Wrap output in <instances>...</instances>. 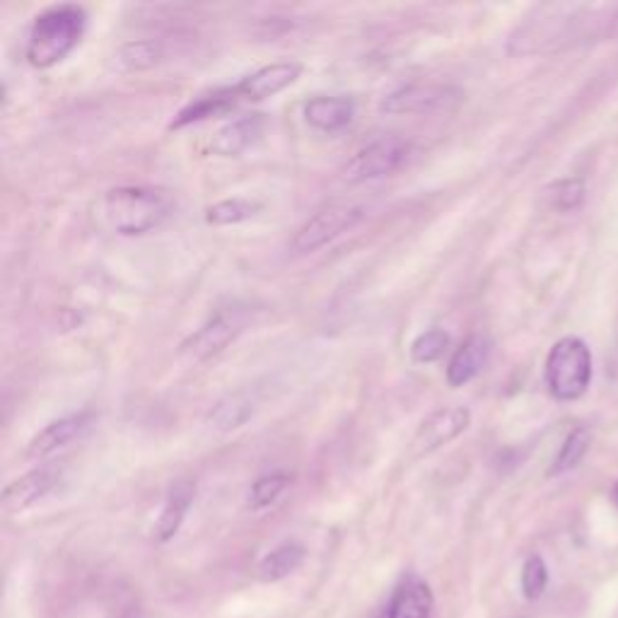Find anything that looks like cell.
<instances>
[{
  "mask_svg": "<svg viewBox=\"0 0 618 618\" xmlns=\"http://www.w3.org/2000/svg\"><path fill=\"white\" fill-rule=\"evenodd\" d=\"M462 102V92L452 85L440 83H408L396 87L382 99V112L387 114H435L450 112Z\"/></svg>",
  "mask_w": 618,
  "mask_h": 618,
  "instance_id": "52a82bcc",
  "label": "cell"
},
{
  "mask_svg": "<svg viewBox=\"0 0 618 618\" xmlns=\"http://www.w3.org/2000/svg\"><path fill=\"white\" fill-rule=\"evenodd\" d=\"M355 116V102L351 97H312L305 104V119L309 126L324 133H338L351 126Z\"/></svg>",
  "mask_w": 618,
  "mask_h": 618,
  "instance_id": "5bb4252c",
  "label": "cell"
},
{
  "mask_svg": "<svg viewBox=\"0 0 618 618\" xmlns=\"http://www.w3.org/2000/svg\"><path fill=\"white\" fill-rule=\"evenodd\" d=\"M592 380V355L585 341L568 336L551 348L546 358L548 392L558 401H575L587 392Z\"/></svg>",
  "mask_w": 618,
  "mask_h": 618,
  "instance_id": "3957f363",
  "label": "cell"
},
{
  "mask_svg": "<svg viewBox=\"0 0 618 618\" xmlns=\"http://www.w3.org/2000/svg\"><path fill=\"white\" fill-rule=\"evenodd\" d=\"M174 213V196L153 186H119L104 196V218L124 237L148 235Z\"/></svg>",
  "mask_w": 618,
  "mask_h": 618,
  "instance_id": "6da1fadb",
  "label": "cell"
},
{
  "mask_svg": "<svg viewBox=\"0 0 618 618\" xmlns=\"http://www.w3.org/2000/svg\"><path fill=\"white\" fill-rule=\"evenodd\" d=\"M433 616V592L418 577H406L396 587L392 604H389V618H430Z\"/></svg>",
  "mask_w": 618,
  "mask_h": 618,
  "instance_id": "2e32d148",
  "label": "cell"
},
{
  "mask_svg": "<svg viewBox=\"0 0 618 618\" xmlns=\"http://www.w3.org/2000/svg\"><path fill=\"white\" fill-rule=\"evenodd\" d=\"M548 570L544 558L529 556L522 568V592L527 599H539L546 592Z\"/></svg>",
  "mask_w": 618,
  "mask_h": 618,
  "instance_id": "484cf974",
  "label": "cell"
},
{
  "mask_svg": "<svg viewBox=\"0 0 618 618\" xmlns=\"http://www.w3.org/2000/svg\"><path fill=\"white\" fill-rule=\"evenodd\" d=\"M587 447H590V435H587V430H582V428L573 430V433L565 437L561 452H558L556 462H553L548 474L558 476V474H565V471L575 469V466L582 462V457H585Z\"/></svg>",
  "mask_w": 618,
  "mask_h": 618,
  "instance_id": "cb8c5ba5",
  "label": "cell"
},
{
  "mask_svg": "<svg viewBox=\"0 0 618 618\" xmlns=\"http://www.w3.org/2000/svg\"><path fill=\"white\" fill-rule=\"evenodd\" d=\"M264 126H266L264 114L254 112L227 121V124L213 136L211 143L213 153L223 157L242 155L244 150H249L256 141H259L261 133H264Z\"/></svg>",
  "mask_w": 618,
  "mask_h": 618,
  "instance_id": "7c38bea8",
  "label": "cell"
},
{
  "mask_svg": "<svg viewBox=\"0 0 618 618\" xmlns=\"http://www.w3.org/2000/svg\"><path fill=\"white\" fill-rule=\"evenodd\" d=\"M254 413V401L252 396L244 392L230 394L225 399H220L211 411H208V423H213V428L218 430H235L239 425H244L252 418Z\"/></svg>",
  "mask_w": 618,
  "mask_h": 618,
  "instance_id": "ffe728a7",
  "label": "cell"
},
{
  "mask_svg": "<svg viewBox=\"0 0 618 618\" xmlns=\"http://www.w3.org/2000/svg\"><path fill=\"white\" fill-rule=\"evenodd\" d=\"M121 618H141V616H138V614H136V611H128V614H124V616H121Z\"/></svg>",
  "mask_w": 618,
  "mask_h": 618,
  "instance_id": "4316f807",
  "label": "cell"
},
{
  "mask_svg": "<svg viewBox=\"0 0 618 618\" xmlns=\"http://www.w3.org/2000/svg\"><path fill=\"white\" fill-rule=\"evenodd\" d=\"M249 312L247 307H225L215 312L201 329H196L186 341L179 346V353L189 358L191 363H201V360L213 358V355L223 353L235 338L247 329Z\"/></svg>",
  "mask_w": 618,
  "mask_h": 618,
  "instance_id": "5b68a950",
  "label": "cell"
},
{
  "mask_svg": "<svg viewBox=\"0 0 618 618\" xmlns=\"http://www.w3.org/2000/svg\"><path fill=\"white\" fill-rule=\"evenodd\" d=\"M288 486H290V476L283 474V471L259 476L254 481L252 491H249V507H252V510H264V507L276 503Z\"/></svg>",
  "mask_w": 618,
  "mask_h": 618,
  "instance_id": "7402d4cb",
  "label": "cell"
},
{
  "mask_svg": "<svg viewBox=\"0 0 618 618\" xmlns=\"http://www.w3.org/2000/svg\"><path fill=\"white\" fill-rule=\"evenodd\" d=\"M447 348H450V336L442 329H428L418 334L416 341L411 343V358L413 363L428 365L440 360L447 353Z\"/></svg>",
  "mask_w": 618,
  "mask_h": 618,
  "instance_id": "603a6c76",
  "label": "cell"
},
{
  "mask_svg": "<svg viewBox=\"0 0 618 618\" xmlns=\"http://www.w3.org/2000/svg\"><path fill=\"white\" fill-rule=\"evenodd\" d=\"M58 483V469L56 466H39V469L29 471V474L15 478L13 483L5 486L0 503H3L5 512H22L27 507L44 498L46 493L54 491Z\"/></svg>",
  "mask_w": 618,
  "mask_h": 618,
  "instance_id": "8fae6325",
  "label": "cell"
},
{
  "mask_svg": "<svg viewBox=\"0 0 618 618\" xmlns=\"http://www.w3.org/2000/svg\"><path fill=\"white\" fill-rule=\"evenodd\" d=\"M302 561H305V546L288 541V544L273 548L268 556H264V561L259 563V577L264 582H278L295 573Z\"/></svg>",
  "mask_w": 618,
  "mask_h": 618,
  "instance_id": "d6986e66",
  "label": "cell"
},
{
  "mask_svg": "<svg viewBox=\"0 0 618 618\" xmlns=\"http://www.w3.org/2000/svg\"><path fill=\"white\" fill-rule=\"evenodd\" d=\"M546 196L548 203L558 211H573L585 198V184L580 179H563V182H556L551 189H546Z\"/></svg>",
  "mask_w": 618,
  "mask_h": 618,
  "instance_id": "d4e9b609",
  "label": "cell"
},
{
  "mask_svg": "<svg viewBox=\"0 0 618 618\" xmlns=\"http://www.w3.org/2000/svg\"><path fill=\"white\" fill-rule=\"evenodd\" d=\"M302 75V63L297 61H276L271 66L259 68V71L249 73L247 78H242L237 87L239 99H247V102H264V99L278 95L285 87L297 83V78Z\"/></svg>",
  "mask_w": 618,
  "mask_h": 618,
  "instance_id": "9c48e42d",
  "label": "cell"
},
{
  "mask_svg": "<svg viewBox=\"0 0 618 618\" xmlns=\"http://www.w3.org/2000/svg\"><path fill=\"white\" fill-rule=\"evenodd\" d=\"M87 15L80 5H56L34 17L27 37V61L34 68L61 63L85 34Z\"/></svg>",
  "mask_w": 618,
  "mask_h": 618,
  "instance_id": "7a4b0ae2",
  "label": "cell"
},
{
  "mask_svg": "<svg viewBox=\"0 0 618 618\" xmlns=\"http://www.w3.org/2000/svg\"><path fill=\"white\" fill-rule=\"evenodd\" d=\"M471 423V411L464 406H447L440 411L430 413L428 418L421 423V428L416 430L411 440V452L413 454H430L440 450L447 442L457 440L459 435L469 428Z\"/></svg>",
  "mask_w": 618,
  "mask_h": 618,
  "instance_id": "ba28073f",
  "label": "cell"
},
{
  "mask_svg": "<svg viewBox=\"0 0 618 618\" xmlns=\"http://www.w3.org/2000/svg\"><path fill=\"white\" fill-rule=\"evenodd\" d=\"M239 102L237 87H220V90L208 92V95H201L194 102H189L186 107L172 119L169 128L177 131V128H184L189 124H198V121H206L211 116L227 114L230 109H235V104Z\"/></svg>",
  "mask_w": 618,
  "mask_h": 618,
  "instance_id": "9a60e30c",
  "label": "cell"
},
{
  "mask_svg": "<svg viewBox=\"0 0 618 618\" xmlns=\"http://www.w3.org/2000/svg\"><path fill=\"white\" fill-rule=\"evenodd\" d=\"M90 421H92L90 411L71 413V416L51 421L44 430H39V433L32 437V442H29L25 452L27 459H46L51 457V454H56L58 450H63L68 442H73L75 437L85 433Z\"/></svg>",
  "mask_w": 618,
  "mask_h": 618,
  "instance_id": "30bf717a",
  "label": "cell"
},
{
  "mask_svg": "<svg viewBox=\"0 0 618 618\" xmlns=\"http://www.w3.org/2000/svg\"><path fill=\"white\" fill-rule=\"evenodd\" d=\"M491 351L493 341L486 334H474L466 338L462 346L454 351L450 365H447V384L450 387H464L466 382L474 380L478 372L486 367Z\"/></svg>",
  "mask_w": 618,
  "mask_h": 618,
  "instance_id": "4fadbf2b",
  "label": "cell"
},
{
  "mask_svg": "<svg viewBox=\"0 0 618 618\" xmlns=\"http://www.w3.org/2000/svg\"><path fill=\"white\" fill-rule=\"evenodd\" d=\"M411 157V141H406L404 136H380L375 141L355 153L351 160L343 167V179L348 184H363L372 182V179H382L394 174L396 169L406 165V160Z\"/></svg>",
  "mask_w": 618,
  "mask_h": 618,
  "instance_id": "277c9868",
  "label": "cell"
},
{
  "mask_svg": "<svg viewBox=\"0 0 618 618\" xmlns=\"http://www.w3.org/2000/svg\"><path fill=\"white\" fill-rule=\"evenodd\" d=\"M162 44L155 39H138V42H128L114 54V63L119 71L124 73H143L155 68L162 61Z\"/></svg>",
  "mask_w": 618,
  "mask_h": 618,
  "instance_id": "ac0fdd59",
  "label": "cell"
},
{
  "mask_svg": "<svg viewBox=\"0 0 618 618\" xmlns=\"http://www.w3.org/2000/svg\"><path fill=\"white\" fill-rule=\"evenodd\" d=\"M363 218L365 211L360 206H353V203H336V206L322 208L300 225L290 247H293L295 254H312L334 242L336 237L351 232L355 225L363 223Z\"/></svg>",
  "mask_w": 618,
  "mask_h": 618,
  "instance_id": "8992f818",
  "label": "cell"
},
{
  "mask_svg": "<svg viewBox=\"0 0 618 618\" xmlns=\"http://www.w3.org/2000/svg\"><path fill=\"white\" fill-rule=\"evenodd\" d=\"M261 211V206L249 198H227V201L213 203L206 211V223L208 225H239L244 220H252L256 213Z\"/></svg>",
  "mask_w": 618,
  "mask_h": 618,
  "instance_id": "44dd1931",
  "label": "cell"
},
{
  "mask_svg": "<svg viewBox=\"0 0 618 618\" xmlns=\"http://www.w3.org/2000/svg\"><path fill=\"white\" fill-rule=\"evenodd\" d=\"M191 503H194V483L177 481L172 488H169L165 507H162L160 517H157V524H155L157 541L165 544V541H169L174 534L179 532V527H182Z\"/></svg>",
  "mask_w": 618,
  "mask_h": 618,
  "instance_id": "e0dca14e",
  "label": "cell"
},
{
  "mask_svg": "<svg viewBox=\"0 0 618 618\" xmlns=\"http://www.w3.org/2000/svg\"><path fill=\"white\" fill-rule=\"evenodd\" d=\"M614 493H616V500H618V486H616V491H614Z\"/></svg>",
  "mask_w": 618,
  "mask_h": 618,
  "instance_id": "83f0119b",
  "label": "cell"
}]
</instances>
